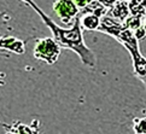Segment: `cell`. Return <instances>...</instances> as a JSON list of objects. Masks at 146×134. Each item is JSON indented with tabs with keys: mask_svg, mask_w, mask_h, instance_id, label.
<instances>
[{
	"mask_svg": "<svg viewBox=\"0 0 146 134\" xmlns=\"http://www.w3.org/2000/svg\"><path fill=\"white\" fill-rule=\"evenodd\" d=\"M22 1L30 5V6L39 13V16L44 21V23L51 29L52 34H53V39L56 40V42L58 44L60 47L74 51L75 53H77V56L80 57L83 64L90 66V68H94L97 64L96 54L83 42L82 33H81V29H82L81 18L75 19L74 25H72L71 29H63V28H60L59 25H57L53 21H52L51 17H48L46 13H44L42 10H41L33 0H22Z\"/></svg>",
	"mask_w": 146,
	"mask_h": 134,
	"instance_id": "cell-1",
	"label": "cell"
},
{
	"mask_svg": "<svg viewBox=\"0 0 146 134\" xmlns=\"http://www.w3.org/2000/svg\"><path fill=\"white\" fill-rule=\"evenodd\" d=\"M53 10L63 23H70V21L79 13V7L72 0H57Z\"/></svg>",
	"mask_w": 146,
	"mask_h": 134,
	"instance_id": "cell-4",
	"label": "cell"
},
{
	"mask_svg": "<svg viewBox=\"0 0 146 134\" xmlns=\"http://www.w3.org/2000/svg\"><path fill=\"white\" fill-rule=\"evenodd\" d=\"M72 1L77 5L79 9H85V7L88 6V5H91L94 0H72Z\"/></svg>",
	"mask_w": 146,
	"mask_h": 134,
	"instance_id": "cell-10",
	"label": "cell"
},
{
	"mask_svg": "<svg viewBox=\"0 0 146 134\" xmlns=\"http://www.w3.org/2000/svg\"><path fill=\"white\" fill-rule=\"evenodd\" d=\"M100 22H102L100 16H98V15L93 12L85 11L81 16V25L82 28L87 30H98L99 27H100Z\"/></svg>",
	"mask_w": 146,
	"mask_h": 134,
	"instance_id": "cell-7",
	"label": "cell"
},
{
	"mask_svg": "<svg viewBox=\"0 0 146 134\" xmlns=\"http://www.w3.org/2000/svg\"><path fill=\"white\" fill-rule=\"evenodd\" d=\"M135 132L137 134H146V118L141 120L139 125L135 126Z\"/></svg>",
	"mask_w": 146,
	"mask_h": 134,
	"instance_id": "cell-9",
	"label": "cell"
},
{
	"mask_svg": "<svg viewBox=\"0 0 146 134\" xmlns=\"http://www.w3.org/2000/svg\"><path fill=\"white\" fill-rule=\"evenodd\" d=\"M124 1H128L129 3V1H132V0H124Z\"/></svg>",
	"mask_w": 146,
	"mask_h": 134,
	"instance_id": "cell-14",
	"label": "cell"
},
{
	"mask_svg": "<svg viewBox=\"0 0 146 134\" xmlns=\"http://www.w3.org/2000/svg\"><path fill=\"white\" fill-rule=\"evenodd\" d=\"M134 34H135V36H137L138 40H139V39H143L145 35H146V30H145V28H144V25H143L141 28H139L138 30H135Z\"/></svg>",
	"mask_w": 146,
	"mask_h": 134,
	"instance_id": "cell-12",
	"label": "cell"
},
{
	"mask_svg": "<svg viewBox=\"0 0 146 134\" xmlns=\"http://www.w3.org/2000/svg\"><path fill=\"white\" fill-rule=\"evenodd\" d=\"M98 32L111 35L116 40H118L132 56L135 73L140 77H146V59L140 54L138 39L135 36L133 30L128 29L123 23H119L118 21H115L111 17L104 16L102 17L100 27H99Z\"/></svg>",
	"mask_w": 146,
	"mask_h": 134,
	"instance_id": "cell-2",
	"label": "cell"
},
{
	"mask_svg": "<svg viewBox=\"0 0 146 134\" xmlns=\"http://www.w3.org/2000/svg\"><path fill=\"white\" fill-rule=\"evenodd\" d=\"M119 0H99V3H100L103 6H105L106 9H111L112 6L116 3H118Z\"/></svg>",
	"mask_w": 146,
	"mask_h": 134,
	"instance_id": "cell-11",
	"label": "cell"
},
{
	"mask_svg": "<svg viewBox=\"0 0 146 134\" xmlns=\"http://www.w3.org/2000/svg\"><path fill=\"white\" fill-rule=\"evenodd\" d=\"M143 25H144V28H145V30H146V19H145V22H144V24H143Z\"/></svg>",
	"mask_w": 146,
	"mask_h": 134,
	"instance_id": "cell-13",
	"label": "cell"
},
{
	"mask_svg": "<svg viewBox=\"0 0 146 134\" xmlns=\"http://www.w3.org/2000/svg\"><path fill=\"white\" fill-rule=\"evenodd\" d=\"M110 15L115 19H118L119 23H124L130 17V10H129V4L124 0H119L116 3L110 10Z\"/></svg>",
	"mask_w": 146,
	"mask_h": 134,
	"instance_id": "cell-5",
	"label": "cell"
},
{
	"mask_svg": "<svg viewBox=\"0 0 146 134\" xmlns=\"http://www.w3.org/2000/svg\"><path fill=\"white\" fill-rule=\"evenodd\" d=\"M128 4L130 16H138L143 18L146 15V0H132Z\"/></svg>",
	"mask_w": 146,
	"mask_h": 134,
	"instance_id": "cell-8",
	"label": "cell"
},
{
	"mask_svg": "<svg viewBox=\"0 0 146 134\" xmlns=\"http://www.w3.org/2000/svg\"><path fill=\"white\" fill-rule=\"evenodd\" d=\"M1 48L3 50H7L11 52L18 53V54H23L24 53V41L19 40L17 38L10 36V38H3L1 39Z\"/></svg>",
	"mask_w": 146,
	"mask_h": 134,
	"instance_id": "cell-6",
	"label": "cell"
},
{
	"mask_svg": "<svg viewBox=\"0 0 146 134\" xmlns=\"http://www.w3.org/2000/svg\"><path fill=\"white\" fill-rule=\"evenodd\" d=\"M60 48L62 47L56 42V40L53 38L39 39L35 44L34 57L44 60L48 64H53L58 59Z\"/></svg>",
	"mask_w": 146,
	"mask_h": 134,
	"instance_id": "cell-3",
	"label": "cell"
}]
</instances>
